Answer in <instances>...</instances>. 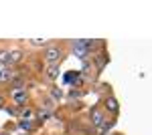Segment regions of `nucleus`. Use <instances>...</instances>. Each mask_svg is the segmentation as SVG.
Returning <instances> with one entry per match:
<instances>
[{
    "instance_id": "obj_12",
    "label": "nucleus",
    "mask_w": 152,
    "mask_h": 135,
    "mask_svg": "<svg viewBox=\"0 0 152 135\" xmlns=\"http://www.w3.org/2000/svg\"><path fill=\"white\" fill-rule=\"evenodd\" d=\"M0 67H2V65H0Z\"/></svg>"
},
{
    "instance_id": "obj_7",
    "label": "nucleus",
    "mask_w": 152,
    "mask_h": 135,
    "mask_svg": "<svg viewBox=\"0 0 152 135\" xmlns=\"http://www.w3.org/2000/svg\"><path fill=\"white\" fill-rule=\"evenodd\" d=\"M57 75H59V67L57 65H51L49 67V79H55Z\"/></svg>"
},
{
    "instance_id": "obj_1",
    "label": "nucleus",
    "mask_w": 152,
    "mask_h": 135,
    "mask_svg": "<svg viewBox=\"0 0 152 135\" xmlns=\"http://www.w3.org/2000/svg\"><path fill=\"white\" fill-rule=\"evenodd\" d=\"M45 58H47V63H51V65H57L59 61H61V48L59 46H49L47 53H45Z\"/></svg>"
},
{
    "instance_id": "obj_5",
    "label": "nucleus",
    "mask_w": 152,
    "mask_h": 135,
    "mask_svg": "<svg viewBox=\"0 0 152 135\" xmlns=\"http://www.w3.org/2000/svg\"><path fill=\"white\" fill-rule=\"evenodd\" d=\"M12 77H14V73L6 71V69H0V81H2V83H4V81H10Z\"/></svg>"
},
{
    "instance_id": "obj_4",
    "label": "nucleus",
    "mask_w": 152,
    "mask_h": 135,
    "mask_svg": "<svg viewBox=\"0 0 152 135\" xmlns=\"http://www.w3.org/2000/svg\"><path fill=\"white\" fill-rule=\"evenodd\" d=\"M8 55H10V65L20 63V58H23V53L20 51H8Z\"/></svg>"
},
{
    "instance_id": "obj_3",
    "label": "nucleus",
    "mask_w": 152,
    "mask_h": 135,
    "mask_svg": "<svg viewBox=\"0 0 152 135\" xmlns=\"http://www.w3.org/2000/svg\"><path fill=\"white\" fill-rule=\"evenodd\" d=\"M73 48H75V53L81 56V58L87 55V46H85V43H81V40H77V43L73 45Z\"/></svg>"
},
{
    "instance_id": "obj_6",
    "label": "nucleus",
    "mask_w": 152,
    "mask_h": 135,
    "mask_svg": "<svg viewBox=\"0 0 152 135\" xmlns=\"http://www.w3.org/2000/svg\"><path fill=\"white\" fill-rule=\"evenodd\" d=\"M91 119H94V125H102V123H104V115H102L99 111L91 113Z\"/></svg>"
},
{
    "instance_id": "obj_11",
    "label": "nucleus",
    "mask_w": 152,
    "mask_h": 135,
    "mask_svg": "<svg viewBox=\"0 0 152 135\" xmlns=\"http://www.w3.org/2000/svg\"><path fill=\"white\" fill-rule=\"evenodd\" d=\"M0 103H2V97H0Z\"/></svg>"
},
{
    "instance_id": "obj_8",
    "label": "nucleus",
    "mask_w": 152,
    "mask_h": 135,
    "mask_svg": "<svg viewBox=\"0 0 152 135\" xmlns=\"http://www.w3.org/2000/svg\"><path fill=\"white\" fill-rule=\"evenodd\" d=\"M105 105H107V109H110L112 113H118V103L114 101V99H107V103H105Z\"/></svg>"
},
{
    "instance_id": "obj_9",
    "label": "nucleus",
    "mask_w": 152,
    "mask_h": 135,
    "mask_svg": "<svg viewBox=\"0 0 152 135\" xmlns=\"http://www.w3.org/2000/svg\"><path fill=\"white\" fill-rule=\"evenodd\" d=\"M20 127H23V129H31V123H28V121H23Z\"/></svg>"
},
{
    "instance_id": "obj_10",
    "label": "nucleus",
    "mask_w": 152,
    "mask_h": 135,
    "mask_svg": "<svg viewBox=\"0 0 152 135\" xmlns=\"http://www.w3.org/2000/svg\"><path fill=\"white\" fill-rule=\"evenodd\" d=\"M53 97H55V99H59V97H61V91L55 89V91H53Z\"/></svg>"
},
{
    "instance_id": "obj_2",
    "label": "nucleus",
    "mask_w": 152,
    "mask_h": 135,
    "mask_svg": "<svg viewBox=\"0 0 152 135\" xmlns=\"http://www.w3.org/2000/svg\"><path fill=\"white\" fill-rule=\"evenodd\" d=\"M12 101L14 103H24L26 101V89H23V87L14 89L12 91Z\"/></svg>"
}]
</instances>
